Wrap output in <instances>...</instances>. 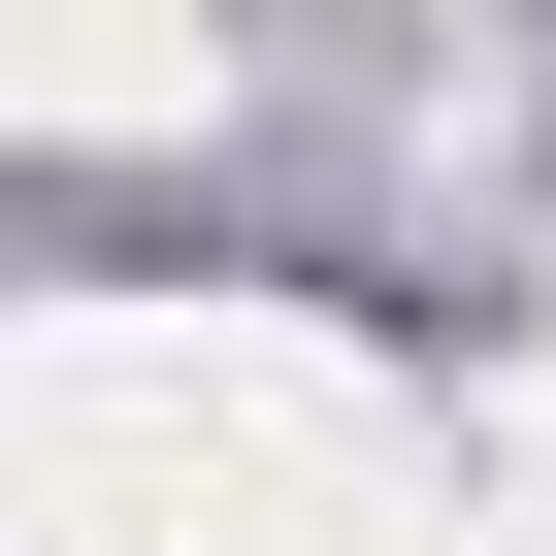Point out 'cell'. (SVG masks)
<instances>
[{
  "instance_id": "2",
  "label": "cell",
  "mask_w": 556,
  "mask_h": 556,
  "mask_svg": "<svg viewBox=\"0 0 556 556\" xmlns=\"http://www.w3.org/2000/svg\"><path fill=\"white\" fill-rule=\"evenodd\" d=\"M0 131H229V34H164V0H66V34H0Z\"/></svg>"
},
{
  "instance_id": "1",
  "label": "cell",
  "mask_w": 556,
  "mask_h": 556,
  "mask_svg": "<svg viewBox=\"0 0 556 556\" xmlns=\"http://www.w3.org/2000/svg\"><path fill=\"white\" fill-rule=\"evenodd\" d=\"M0 556H556V491H458L295 295H66L0 328Z\"/></svg>"
}]
</instances>
